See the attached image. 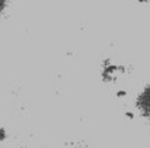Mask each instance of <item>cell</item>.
I'll return each mask as SVG.
<instances>
[{
  "label": "cell",
  "instance_id": "cell-1",
  "mask_svg": "<svg viewBox=\"0 0 150 148\" xmlns=\"http://www.w3.org/2000/svg\"><path fill=\"white\" fill-rule=\"evenodd\" d=\"M139 107L143 112V115L150 119V86L142 93V96L139 99Z\"/></svg>",
  "mask_w": 150,
  "mask_h": 148
},
{
  "label": "cell",
  "instance_id": "cell-2",
  "mask_svg": "<svg viewBox=\"0 0 150 148\" xmlns=\"http://www.w3.org/2000/svg\"><path fill=\"white\" fill-rule=\"evenodd\" d=\"M7 1H9V0H0V16H1L3 10L6 9V6H7Z\"/></svg>",
  "mask_w": 150,
  "mask_h": 148
}]
</instances>
